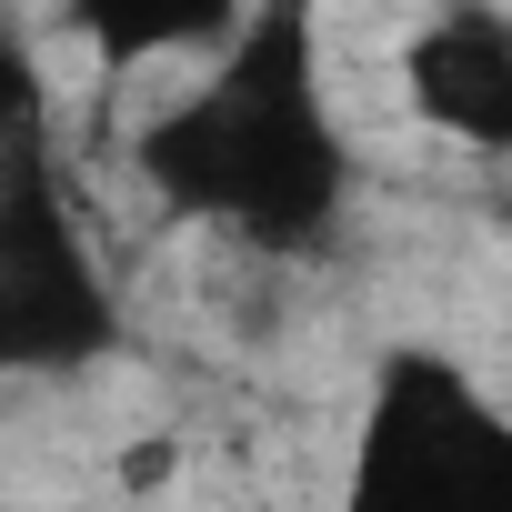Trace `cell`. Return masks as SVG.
Returning <instances> with one entry per match:
<instances>
[{
    "mask_svg": "<svg viewBox=\"0 0 512 512\" xmlns=\"http://www.w3.org/2000/svg\"><path fill=\"white\" fill-rule=\"evenodd\" d=\"M41 131V81H31V51L0 31V151H21Z\"/></svg>",
    "mask_w": 512,
    "mask_h": 512,
    "instance_id": "obj_5",
    "label": "cell"
},
{
    "mask_svg": "<svg viewBox=\"0 0 512 512\" xmlns=\"http://www.w3.org/2000/svg\"><path fill=\"white\" fill-rule=\"evenodd\" d=\"M121 342V302L101 251L81 241L41 131L21 151H0V382H31V372H81Z\"/></svg>",
    "mask_w": 512,
    "mask_h": 512,
    "instance_id": "obj_3",
    "label": "cell"
},
{
    "mask_svg": "<svg viewBox=\"0 0 512 512\" xmlns=\"http://www.w3.org/2000/svg\"><path fill=\"white\" fill-rule=\"evenodd\" d=\"M402 101L442 141L512 161V21L502 11H442V21H422L412 51H402Z\"/></svg>",
    "mask_w": 512,
    "mask_h": 512,
    "instance_id": "obj_4",
    "label": "cell"
},
{
    "mask_svg": "<svg viewBox=\"0 0 512 512\" xmlns=\"http://www.w3.org/2000/svg\"><path fill=\"white\" fill-rule=\"evenodd\" d=\"M131 161L191 221H221V231L272 241V251L322 241L352 201V141L322 101L312 21L302 11H251L221 41V61L141 121Z\"/></svg>",
    "mask_w": 512,
    "mask_h": 512,
    "instance_id": "obj_1",
    "label": "cell"
},
{
    "mask_svg": "<svg viewBox=\"0 0 512 512\" xmlns=\"http://www.w3.org/2000/svg\"><path fill=\"white\" fill-rule=\"evenodd\" d=\"M342 512H512V412L452 362V352H382Z\"/></svg>",
    "mask_w": 512,
    "mask_h": 512,
    "instance_id": "obj_2",
    "label": "cell"
},
{
    "mask_svg": "<svg viewBox=\"0 0 512 512\" xmlns=\"http://www.w3.org/2000/svg\"><path fill=\"white\" fill-rule=\"evenodd\" d=\"M171 472H181V442H171V432L121 442V462H111V482H121V492H171Z\"/></svg>",
    "mask_w": 512,
    "mask_h": 512,
    "instance_id": "obj_6",
    "label": "cell"
}]
</instances>
